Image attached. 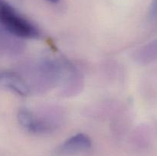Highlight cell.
Wrapping results in <instances>:
<instances>
[{
	"mask_svg": "<svg viewBox=\"0 0 157 156\" xmlns=\"http://www.w3.org/2000/svg\"><path fill=\"white\" fill-rule=\"evenodd\" d=\"M48 1L51 2H52V3H56V2H58L59 0H48Z\"/></svg>",
	"mask_w": 157,
	"mask_h": 156,
	"instance_id": "7",
	"label": "cell"
},
{
	"mask_svg": "<svg viewBox=\"0 0 157 156\" xmlns=\"http://www.w3.org/2000/svg\"><path fill=\"white\" fill-rule=\"evenodd\" d=\"M3 2H3V1H2V0H0V6H1V5H2V3H3Z\"/></svg>",
	"mask_w": 157,
	"mask_h": 156,
	"instance_id": "8",
	"label": "cell"
},
{
	"mask_svg": "<svg viewBox=\"0 0 157 156\" xmlns=\"http://www.w3.org/2000/svg\"><path fill=\"white\" fill-rule=\"evenodd\" d=\"M20 124L29 132L35 134L51 132L54 126L49 122L35 117L32 113L26 109L20 110L18 115Z\"/></svg>",
	"mask_w": 157,
	"mask_h": 156,
	"instance_id": "2",
	"label": "cell"
},
{
	"mask_svg": "<svg viewBox=\"0 0 157 156\" xmlns=\"http://www.w3.org/2000/svg\"><path fill=\"white\" fill-rule=\"evenodd\" d=\"M0 23L8 32L20 38H35L39 35L38 30L30 21L5 2L0 6Z\"/></svg>",
	"mask_w": 157,
	"mask_h": 156,
	"instance_id": "1",
	"label": "cell"
},
{
	"mask_svg": "<svg viewBox=\"0 0 157 156\" xmlns=\"http://www.w3.org/2000/svg\"><path fill=\"white\" fill-rule=\"evenodd\" d=\"M137 62L142 64H150L157 60V39L151 41L142 48L140 49L136 54Z\"/></svg>",
	"mask_w": 157,
	"mask_h": 156,
	"instance_id": "5",
	"label": "cell"
},
{
	"mask_svg": "<svg viewBox=\"0 0 157 156\" xmlns=\"http://www.w3.org/2000/svg\"><path fill=\"white\" fill-rule=\"evenodd\" d=\"M0 87L12 90L21 96L28 94V87L23 80L13 72H4L0 73Z\"/></svg>",
	"mask_w": 157,
	"mask_h": 156,
	"instance_id": "4",
	"label": "cell"
},
{
	"mask_svg": "<svg viewBox=\"0 0 157 156\" xmlns=\"http://www.w3.org/2000/svg\"><path fill=\"white\" fill-rule=\"evenodd\" d=\"M149 18L151 21H157V0H152L149 11Z\"/></svg>",
	"mask_w": 157,
	"mask_h": 156,
	"instance_id": "6",
	"label": "cell"
},
{
	"mask_svg": "<svg viewBox=\"0 0 157 156\" xmlns=\"http://www.w3.org/2000/svg\"><path fill=\"white\" fill-rule=\"evenodd\" d=\"M91 146L90 138L85 134L79 133L65 141L59 148V153L62 154H71L85 151Z\"/></svg>",
	"mask_w": 157,
	"mask_h": 156,
	"instance_id": "3",
	"label": "cell"
}]
</instances>
